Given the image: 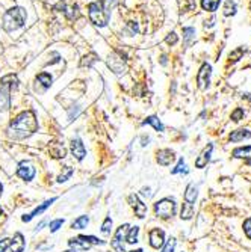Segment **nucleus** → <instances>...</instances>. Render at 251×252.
<instances>
[{"instance_id":"nucleus-1","label":"nucleus","mask_w":251,"mask_h":252,"mask_svg":"<svg viewBox=\"0 0 251 252\" xmlns=\"http://www.w3.org/2000/svg\"><path fill=\"white\" fill-rule=\"evenodd\" d=\"M38 130V121L32 111H25L9 124L8 133L15 139H25Z\"/></svg>"},{"instance_id":"nucleus-2","label":"nucleus","mask_w":251,"mask_h":252,"mask_svg":"<svg viewBox=\"0 0 251 252\" xmlns=\"http://www.w3.org/2000/svg\"><path fill=\"white\" fill-rule=\"evenodd\" d=\"M88 11H90L91 22L95 26H98V28L106 26L109 22V17H111V0H104V2H93V3H90Z\"/></svg>"},{"instance_id":"nucleus-3","label":"nucleus","mask_w":251,"mask_h":252,"mask_svg":"<svg viewBox=\"0 0 251 252\" xmlns=\"http://www.w3.org/2000/svg\"><path fill=\"white\" fill-rule=\"evenodd\" d=\"M26 11L22 8V6H14L11 8L9 11L5 12L3 15V29L6 32H14L20 28H23L25 23H26Z\"/></svg>"},{"instance_id":"nucleus-4","label":"nucleus","mask_w":251,"mask_h":252,"mask_svg":"<svg viewBox=\"0 0 251 252\" xmlns=\"http://www.w3.org/2000/svg\"><path fill=\"white\" fill-rule=\"evenodd\" d=\"M17 77L14 74L5 76L0 80V112H6L11 108V91L17 88Z\"/></svg>"},{"instance_id":"nucleus-5","label":"nucleus","mask_w":251,"mask_h":252,"mask_svg":"<svg viewBox=\"0 0 251 252\" xmlns=\"http://www.w3.org/2000/svg\"><path fill=\"white\" fill-rule=\"evenodd\" d=\"M155 213L162 219H170L176 215V201L171 198H163L155 204Z\"/></svg>"},{"instance_id":"nucleus-6","label":"nucleus","mask_w":251,"mask_h":252,"mask_svg":"<svg viewBox=\"0 0 251 252\" xmlns=\"http://www.w3.org/2000/svg\"><path fill=\"white\" fill-rule=\"evenodd\" d=\"M211 76H212V67L209 64H203L198 74H197V85L200 89H207L209 83H211Z\"/></svg>"},{"instance_id":"nucleus-7","label":"nucleus","mask_w":251,"mask_h":252,"mask_svg":"<svg viewBox=\"0 0 251 252\" xmlns=\"http://www.w3.org/2000/svg\"><path fill=\"white\" fill-rule=\"evenodd\" d=\"M127 231H129V225L127 224H124L121 225L118 229H117V233L114 236V240H112V248L117 251V252H126L124 251V246H123V239L127 236Z\"/></svg>"},{"instance_id":"nucleus-8","label":"nucleus","mask_w":251,"mask_h":252,"mask_svg":"<svg viewBox=\"0 0 251 252\" xmlns=\"http://www.w3.org/2000/svg\"><path fill=\"white\" fill-rule=\"evenodd\" d=\"M17 175L20 178H23L26 181H31L33 177H35V168L31 165V163H26V162H22L18 165V169H17Z\"/></svg>"},{"instance_id":"nucleus-9","label":"nucleus","mask_w":251,"mask_h":252,"mask_svg":"<svg viewBox=\"0 0 251 252\" xmlns=\"http://www.w3.org/2000/svg\"><path fill=\"white\" fill-rule=\"evenodd\" d=\"M129 202H130V205H132L133 210H135V216H138L139 219H142L145 215H147V205H145V204L138 198V195H130V196H129Z\"/></svg>"},{"instance_id":"nucleus-10","label":"nucleus","mask_w":251,"mask_h":252,"mask_svg":"<svg viewBox=\"0 0 251 252\" xmlns=\"http://www.w3.org/2000/svg\"><path fill=\"white\" fill-rule=\"evenodd\" d=\"M149 237H150V245L155 249H159V248H162L165 245V233H163L162 229H159V228H153L150 231Z\"/></svg>"},{"instance_id":"nucleus-11","label":"nucleus","mask_w":251,"mask_h":252,"mask_svg":"<svg viewBox=\"0 0 251 252\" xmlns=\"http://www.w3.org/2000/svg\"><path fill=\"white\" fill-rule=\"evenodd\" d=\"M71 154L80 162L85 159L87 156V150H85V145H83V142L80 139H73L71 140Z\"/></svg>"},{"instance_id":"nucleus-12","label":"nucleus","mask_w":251,"mask_h":252,"mask_svg":"<svg viewBox=\"0 0 251 252\" xmlns=\"http://www.w3.org/2000/svg\"><path fill=\"white\" fill-rule=\"evenodd\" d=\"M212 151H214V145L212 143H209L206 148L201 151V154L197 157L195 160V166L200 168V169H203V168L209 163V160H211V156H212Z\"/></svg>"},{"instance_id":"nucleus-13","label":"nucleus","mask_w":251,"mask_h":252,"mask_svg":"<svg viewBox=\"0 0 251 252\" xmlns=\"http://www.w3.org/2000/svg\"><path fill=\"white\" fill-rule=\"evenodd\" d=\"M108 65L111 67V70H112L115 74H121V73H124V70H126L123 56H117V55L109 56V59H108Z\"/></svg>"},{"instance_id":"nucleus-14","label":"nucleus","mask_w":251,"mask_h":252,"mask_svg":"<svg viewBox=\"0 0 251 252\" xmlns=\"http://www.w3.org/2000/svg\"><path fill=\"white\" fill-rule=\"evenodd\" d=\"M176 159V154L174 151L168 150V148H165V150H159L157 151V163L162 165V166H168L174 162Z\"/></svg>"},{"instance_id":"nucleus-15","label":"nucleus","mask_w":251,"mask_h":252,"mask_svg":"<svg viewBox=\"0 0 251 252\" xmlns=\"http://www.w3.org/2000/svg\"><path fill=\"white\" fill-rule=\"evenodd\" d=\"M68 245L74 249V252H77V251H88L91 248V243L87 240L85 236H79L76 239L68 240Z\"/></svg>"},{"instance_id":"nucleus-16","label":"nucleus","mask_w":251,"mask_h":252,"mask_svg":"<svg viewBox=\"0 0 251 252\" xmlns=\"http://www.w3.org/2000/svg\"><path fill=\"white\" fill-rule=\"evenodd\" d=\"M11 251L12 252H23L25 251V248H26V242H25V237H23V234H20V233H17L15 236H14V239L11 240Z\"/></svg>"},{"instance_id":"nucleus-17","label":"nucleus","mask_w":251,"mask_h":252,"mask_svg":"<svg viewBox=\"0 0 251 252\" xmlns=\"http://www.w3.org/2000/svg\"><path fill=\"white\" fill-rule=\"evenodd\" d=\"M250 138H251V132L248 129H238L230 133V136H228V139L232 142H241V140H247Z\"/></svg>"},{"instance_id":"nucleus-18","label":"nucleus","mask_w":251,"mask_h":252,"mask_svg":"<svg viewBox=\"0 0 251 252\" xmlns=\"http://www.w3.org/2000/svg\"><path fill=\"white\" fill-rule=\"evenodd\" d=\"M197 196H198V189L194 184H189L186 187V192H185V202L194 204Z\"/></svg>"},{"instance_id":"nucleus-19","label":"nucleus","mask_w":251,"mask_h":252,"mask_svg":"<svg viewBox=\"0 0 251 252\" xmlns=\"http://www.w3.org/2000/svg\"><path fill=\"white\" fill-rule=\"evenodd\" d=\"M195 213V208H194V204H189V202H185L182 205V212H180V218L185 219V221H189Z\"/></svg>"},{"instance_id":"nucleus-20","label":"nucleus","mask_w":251,"mask_h":252,"mask_svg":"<svg viewBox=\"0 0 251 252\" xmlns=\"http://www.w3.org/2000/svg\"><path fill=\"white\" fill-rule=\"evenodd\" d=\"M232 156L235 159H251V145H248V146H239V148L233 150Z\"/></svg>"},{"instance_id":"nucleus-21","label":"nucleus","mask_w":251,"mask_h":252,"mask_svg":"<svg viewBox=\"0 0 251 252\" xmlns=\"http://www.w3.org/2000/svg\"><path fill=\"white\" fill-rule=\"evenodd\" d=\"M56 199H58V198H52V199H49V201L43 202V204H41V205H38V207H36V208L33 210V212H32V213L29 215V216H31V219H33V218H35L36 215H41V213H44L46 210H47V208H49V207H50V205H52V204H53V202H55Z\"/></svg>"},{"instance_id":"nucleus-22","label":"nucleus","mask_w":251,"mask_h":252,"mask_svg":"<svg viewBox=\"0 0 251 252\" xmlns=\"http://www.w3.org/2000/svg\"><path fill=\"white\" fill-rule=\"evenodd\" d=\"M221 3V0H201V8L209 12H215Z\"/></svg>"},{"instance_id":"nucleus-23","label":"nucleus","mask_w":251,"mask_h":252,"mask_svg":"<svg viewBox=\"0 0 251 252\" xmlns=\"http://www.w3.org/2000/svg\"><path fill=\"white\" fill-rule=\"evenodd\" d=\"M142 124H144V125H147V124H149V125H153L156 132H163V124L159 121L157 116H149Z\"/></svg>"},{"instance_id":"nucleus-24","label":"nucleus","mask_w":251,"mask_h":252,"mask_svg":"<svg viewBox=\"0 0 251 252\" xmlns=\"http://www.w3.org/2000/svg\"><path fill=\"white\" fill-rule=\"evenodd\" d=\"M236 11H238V8H236V3L233 2V0H227V2L224 3V15H225V17H232V15H235Z\"/></svg>"},{"instance_id":"nucleus-25","label":"nucleus","mask_w":251,"mask_h":252,"mask_svg":"<svg viewBox=\"0 0 251 252\" xmlns=\"http://www.w3.org/2000/svg\"><path fill=\"white\" fill-rule=\"evenodd\" d=\"M138 234H139V228H138V226L130 228V229L127 231V236H126V242L130 243V245L136 243V242H138Z\"/></svg>"},{"instance_id":"nucleus-26","label":"nucleus","mask_w":251,"mask_h":252,"mask_svg":"<svg viewBox=\"0 0 251 252\" xmlns=\"http://www.w3.org/2000/svg\"><path fill=\"white\" fill-rule=\"evenodd\" d=\"M88 222H90V218L88 216H79L73 224H71V228H74V229H82V228H87V225H88Z\"/></svg>"},{"instance_id":"nucleus-27","label":"nucleus","mask_w":251,"mask_h":252,"mask_svg":"<svg viewBox=\"0 0 251 252\" xmlns=\"http://www.w3.org/2000/svg\"><path fill=\"white\" fill-rule=\"evenodd\" d=\"M36 82H41V83H43V86L47 89V88H50V85H52V76L47 74V73H41V74H38Z\"/></svg>"},{"instance_id":"nucleus-28","label":"nucleus","mask_w":251,"mask_h":252,"mask_svg":"<svg viewBox=\"0 0 251 252\" xmlns=\"http://www.w3.org/2000/svg\"><path fill=\"white\" fill-rule=\"evenodd\" d=\"M194 36H195V29L194 28H185L183 29V38H185L186 44H189L191 41L194 39Z\"/></svg>"},{"instance_id":"nucleus-29","label":"nucleus","mask_w":251,"mask_h":252,"mask_svg":"<svg viewBox=\"0 0 251 252\" xmlns=\"http://www.w3.org/2000/svg\"><path fill=\"white\" fill-rule=\"evenodd\" d=\"M73 168H70V166H67L65 168V172L64 174H61L59 177H58V183H64V181H67L71 175H73Z\"/></svg>"},{"instance_id":"nucleus-30","label":"nucleus","mask_w":251,"mask_h":252,"mask_svg":"<svg viewBox=\"0 0 251 252\" xmlns=\"http://www.w3.org/2000/svg\"><path fill=\"white\" fill-rule=\"evenodd\" d=\"M111 229H112V219L111 218H106L101 225V233L103 234H111Z\"/></svg>"},{"instance_id":"nucleus-31","label":"nucleus","mask_w":251,"mask_h":252,"mask_svg":"<svg viewBox=\"0 0 251 252\" xmlns=\"http://www.w3.org/2000/svg\"><path fill=\"white\" fill-rule=\"evenodd\" d=\"M244 47H238L235 52H232V53H230V60H232V62H238L241 57H242V55H244Z\"/></svg>"},{"instance_id":"nucleus-32","label":"nucleus","mask_w":251,"mask_h":252,"mask_svg":"<svg viewBox=\"0 0 251 252\" xmlns=\"http://www.w3.org/2000/svg\"><path fill=\"white\" fill-rule=\"evenodd\" d=\"M180 172H186V165H185V160H183V159L179 160L177 166L171 171V174H174V175H176V174H180Z\"/></svg>"},{"instance_id":"nucleus-33","label":"nucleus","mask_w":251,"mask_h":252,"mask_svg":"<svg viewBox=\"0 0 251 252\" xmlns=\"http://www.w3.org/2000/svg\"><path fill=\"white\" fill-rule=\"evenodd\" d=\"M62 224H64V219H55V221H52L50 222V231L52 233H56V231L62 226Z\"/></svg>"},{"instance_id":"nucleus-34","label":"nucleus","mask_w":251,"mask_h":252,"mask_svg":"<svg viewBox=\"0 0 251 252\" xmlns=\"http://www.w3.org/2000/svg\"><path fill=\"white\" fill-rule=\"evenodd\" d=\"M174 246H176V239H170L168 242H166V245L163 246L162 252H173Z\"/></svg>"},{"instance_id":"nucleus-35","label":"nucleus","mask_w":251,"mask_h":252,"mask_svg":"<svg viewBox=\"0 0 251 252\" xmlns=\"http://www.w3.org/2000/svg\"><path fill=\"white\" fill-rule=\"evenodd\" d=\"M244 118V109H241V108H238L235 112H232V119L235 121V122H238V121H241Z\"/></svg>"},{"instance_id":"nucleus-36","label":"nucleus","mask_w":251,"mask_h":252,"mask_svg":"<svg viewBox=\"0 0 251 252\" xmlns=\"http://www.w3.org/2000/svg\"><path fill=\"white\" fill-rule=\"evenodd\" d=\"M244 231H245V236L251 240V218H248L244 222Z\"/></svg>"},{"instance_id":"nucleus-37","label":"nucleus","mask_w":251,"mask_h":252,"mask_svg":"<svg viewBox=\"0 0 251 252\" xmlns=\"http://www.w3.org/2000/svg\"><path fill=\"white\" fill-rule=\"evenodd\" d=\"M165 41H166V44H170V46H174V44L177 43V35H176L174 32H171V33H170L168 36H166V39H165Z\"/></svg>"},{"instance_id":"nucleus-38","label":"nucleus","mask_w":251,"mask_h":252,"mask_svg":"<svg viewBox=\"0 0 251 252\" xmlns=\"http://www.w3.org/2000/svg\"><path fill=\"white\" fill-rule=\"evenodd\" d=\"M11 245V239H2L0 240V252H5Z\"/></svg>"},{"instance_id":"nucleus-39","label":"nucleus","mask_w":251,"mask_h":252,"mask_svg":"<svg viewBox=\"0 0 251 252\" xmlns=\"http://www.w3.org/2000/svg\"><path fill=\"white\" fill-rule=\"evenodd\" d=\"M129 29H130V35H135V33H138V25H136V23L130 22V23H129Z\"/></svg>"},{"instance_id":"nucleus-40","label":"nucleus","mask_w":251,"mask_h":252,"mask_svg":"<svg viewBox=\"0 0 251 252\" xmlns=\"http://www.w3.org/2000/svg\"><path fill=\"white\" fill-rule=\"evenodd\" d=\"M85 59H88V60H83V64L82 65H90L91 62H94L95 60V55H90L88 57H85Z\"/></svg>"},{"instance_id":"nucleus-41","label":"nucleus","mask_w":251,"mask_h":252,"mask_svg":"<svg viewBox=\"0 0 251 252\" xmlns=\"http://www.w3.org/2000/svg\"><path fill=\"white\" fill-rule=\"evenodd\" d=\"M2 192H3V186H2V183H0V196H2Z\"/></svg>"},{"instance_id":"nucleus-42","label":"nucleus","mask_w":251,"mask_h":252,"mask_svg":"<svg viewBox=\"0 0 251 252\" xmlns=\"http://www.w3.org/2000/svg\"><path fill=\"white\" fill-rule=\"evenodd\" d=\"M247 165H248V166H251V159H248V160H247Z\"/></svg>"},{"instance_id":"nucleus-43","label":"nucleus","mask_w":251,"mask_h":252,"mask_svg":"<svg viewBox=\"0 0 251 252\" xmlns=\"http://www.w3.org/2000/svg\"><path fill=\"white\" fill-rule=\"evenodd\" d=\"M130 252H144V251H141V249H136V251H130Z\"/></svg>"},{"instance_id":"nucleus-44","label":"nucleus","mask_w":251,"mask_h":252,"mask_svg":"<svg viewBox=\"0 0 251 252\" xmlns=\"http://www.w3.org/2000/svg\"><path fill=\"white\" fill-rule=\"evenodd\" d=\"M0 216H2V207H0Z\"/></svg>"},{"instance_id":"nucleus-45","label":"nucleus","mask_w":251,"mask_h":252,"mask_svg":"<svg viewBox=\"0 0 251 252\" xmlns=\"http://www.w3.org/2000/svg\"><path fill=\"white\" fill-rule=\"evenodd\" d=\"M250 192H251V189H250Z\"/></svg>"}]
</instances>
